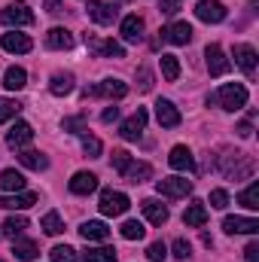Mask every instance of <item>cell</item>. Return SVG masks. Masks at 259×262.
Returning a JSON list of instances; mask_svg holds the SVG:
<instances>
[{
  "label": "cell",
  "mask_w": 259,
  "mask_h": 262,
  "mask_svg": "<svg viewBox=\"0 0 259 262\" xmlns=\"http://www.w3.org/2000/svg\"><path fill=\"white\" fill-rule=\"evenodd\" d=\"M220 171H223V177L226 180H247V177H253V171H256V162H253V156H247V152H226V156H220Z\"/></svg>",
  "instance_id": "6da1fadb"
},
{
  "label": "cell",
  "mask_w": 259,
  "mask_h": 262,
  "mask_svg": "<svg viewBox=\"0 0 259 262\" xmlns=\"http://www.w3.org/2000/svg\"><path fill=\"white\" fill-rule=\"evenodd\" d=\"M247 89L241 85V82H226V85H220V92L213 95V101H220V107L223 110H229V113H235V110H244L247 107Z\"/></svg>",
  "instance_id": "7a4b0ae2"
},
{
  "label": "cell",
  "mask_w": 259,
  "mask_h": 262,
  "mask_svg": "<svg viewBox=\"0 0 259 262\" xmlns=\"http://www.w3.org/2000/svg\"><path fill=\"white\" fill-rule=\"evenodd\" d=\"M0 21L6 28H25V25H34V12L25 0H18V3H9L6 9H0Z\"/></svg>",
  "instance_id": "3957f363"
},
{
  "label": "cell",
  "mask_w": 259,
  "mask_h": 262,
  "mask_svg": "<svg viewBox=\"0 0 259 262\" xmlns=\"http://www.w3.org/2000/svg\"><path fill=\"white\" fill-rule=\"evenodd\" d=\"M101 213L104 216H122L125 210L131 207V201H128V195L125 192H113V189H104L101 192Z\"/></svg>",
  "instance_id": "277c9868"
},
{
  "label": "cell",
  "mask_w": 259,
  "mask_h": 262,
  "mask_svg": "<svg viewBox=\"0 0 259 262\" xmlns=\"http://www.w3.org/2000/svg\"><path fill=\"white\" fill-rule=\"evenodd\" d=\"M125 95H128V85L122 79H101L98 85L85 89V98H125Z\"/></svg>",
  "instance_id": "5b68a950"
},
{
  "label": "cell",
  "mask_w": 259,
  "mask_h": 262,
  "mask_svg": "<svg viewBox=\"0 0 259 262\" xmlns=\"http://www.w3.org/2000/svg\"><path fill=\"white\" fill-rule=\"evenodd\" d=\"M156 189L165 198H186L192 192V180H186V177H162L156 183Z\"/></svg>",
  "instance_id": "8992f818"
},
{
  "label": "cell",
  "mask_w": 259,
  "mask_h": 262,
  "mask_svg": "<svg viewBox=\"0 0 259 262\" xmlns=\"http://www.w3.org/2000/svg\"><path fill=\"white\" fill-rule=\"evenodd\" d=\"M204 64H207V73H210V76H223V73H229V67H232V61L226 58L223 46L210 43V46L204 49Z\"/></svg>",
  "instance_id": "52a82bcc"
},
{
  "label": "cell",
  "mask_w": 259,
  "mask_h": 262,
  "mask_svg": "<svg viewBox=\"0 0 259 262\" xmlns=\"http://www.w3.org/2000/svg\"><path fill=\"white\" fill-rule=\"evenodd\" d=\"M162 40L171 43V46H186V43H192V25H189V21L165 25V28H162Z\"/></svg>",
  "instance_id": "ba28073f"
},
{
  "label": "cell",
  "mask_w": 259,
  "mask_h": 262,
  "mask_svg": "<svg viewBox=\"0 0 259 262\" xmlns=\"http://www.w3.org/2000/svg\"><path fill=\"white\" fill-rule=\"evenodd\" d=\"M89 18L95 21V25H113L116 21V15H119V9L113 6V3H107V0H89Z\"/></svg>",
  "instance_id": "9c48e42d"
},
{
  "label": "cell",
  "mask_w": 259,
  "mask_h": 262,
  "mask_svg": "<svg viewBox=\"0 0 259 262\" xmlns=\"http://www.w3.org/2000/svg\"><path fill=\"white\" fill-rule=\"evenodd\" d=\"M85 46H89L92 52H98L101 58H125V49H122V43H116V40H98V37L85 34Z\"/></svg>",
  "instance_id": "30bf717a"
},
{
  "label": "cell",
  "mask_w": 259,
  "mask_h": 262,
  "mask_svg": "<svg viewBox=\"0 0 259 262\" xmlns=\"http://www.w3.org/2000/svg\"><path fill=\"white\" fill-rule=\"evenodd\" d=\"M195 15L201 21H207V25H220L226 18V6L220 0H198L195 3Z\"/></svg>",
  "instance_id": "8fae6325"
},
{
  "label": "cell",
  "mask_w": 259,
  "mask_h": 262,
  "mask_svg": "<svg viewBox=\"0 0 259 262\" xmlns=\"http://www.w3.org/2000/svg\"><path fill=\"white\" fill-rule=\"evenodd\" d=\"M146 119H149V113H146L143 107H137L134 116H128V119L119 125V134H122L125 140H137V137L143 134V128H146Z\"/></svg>",
  "instance_id": "7c38bea8"
},
{
  "label": "cell",
  "mask_w": 259,
  "mask_h": 262,
  "mask_svg": "<svg viewBox=\"0 0 259 262\" xmlns=\"http://www.w3.org/2000/svg\"><path fill=\"white\" fill-rule=\"evenodd\" d=\"M156 119L162 128H177L180 125V110L168 101V98H159L156 101Z\"/></svg>",
  "instance_id": "4fadbf2b"
},
{
  "label": "cell",
  "mask_w": 259,
  "mask_h": 262,
  "mask_svg": "<svg viewBox=\"0 0 259 262\" xmlns=\"http://www.w3.org/2000/svg\"><path fill=\"white\" fill-rule=\"evenodd\" d=\"M31 140H34V128L28 122H15L12 128L6 131V146L9 149H25Z\"/></svg>",
  "instance_id": "5bb4252c"
},
{
  "label": "cell",
  "mask_w": 259,
  "mask_h": 262,
  "mask_svg": "<svg viewBox=\"0 0 259 262\" xmlns=\"http://www.w3.org/2000/svg\"><path fill=\"white\" fill-rule=\"evenodd\" d=\"M223 229H226L229 235H256L259 223L253 216H226V220H223Z\"/></svg>",
  "instance_id": "9a60e30c"
},
{
  "label": "cell",
  "mask_w": 259,
  "mask_h": 262,
  "mask_svg": "<svg viewBox=\"0 0 259 262\" xmlns=\"http://www.w3.org/2000/svg\"><path fill=\"white\" fill-rule=\"evenodd\" d=\"M40 201L37 192H12V195H0V207L3 210H28Z\"/></svg>",
  "instance_id": "2e32d148"
},
{
  "label": "cell",
  "mask_w": 259,
  "mask_h": 262,
  "mask_svg": "<svg viewBox=\"0 0 259 262\" xmlns=\"http://www.w3.org/2000/svg\"><path fill=\"white\" fill-rule=\"evenodd\" d=\"M168 165L174 168V171H195V156L189 146H174L171 149V156H168Z\"/></svg>",
  "instance_id": "e0dca14e"
},
{
  "label": "cell",
  "mask_w": 259,
  "mask_h": 262,
  "mask_svg": "<svg viewBox=\"0 0 259 262\" xmlns=\"http://www.w3.org/2000/svg\"><path fill=\"white\" fill-rule=\"evenodd\" d=\"M0 46H3L6 52H18V55H25V52H31V49H34L31 37H28V34H18V31L3 34V37H0Z\"/></svg>",
  "instance_id": "ac0fdd59"
},
{
  "label": "cell",
  "mask_w": 259,
  "mask_h": 262,
  "mask_svg": "<svg viewBox=\"0 0 259 262\" xmlns=\"http://www.w3.org/2000/svg\"><path fill=\"white\" fill-rule=\"evenodd\" d=\"M98 189V177L92 174V171H76L73 177H70V192L73 195H89V192H95Z\"/></svg>",
  "instance_id": "d6986e66"
},
{
  "label": "cell",
  "mask_w": 259,
  "mask_h": 262,
  "mask_svg": "<svg viewBox=\"0 0 259 262\" xmlns=\"http://www.w3.org/2000/svg\"><path fill=\"white\" fill-rule=\"evenodd\" d=\"M140 210H143V216L153 223V226H165L168 223V207L162 204V201H156V198H146V201H140Z\"/></svg>",
  "instance_id": "ffe728a7"
},
{
  "label": "cell",
  "mask_w": 259,
  "mask_h": 262,
  "mask_svg": "<svg viewBox=\"0 0 259 262\" xmlns=\"http://www.w3.org/2000/svg\"><path fill=\"white\" fill-rule=\"evenodd\" d=\"M235 64L241 67L247 76H253L256 73V49L250 43H238L235 46Z\"/></svg>",
  "instance_id": "44dd1931"
},
{
  "label": "cell",
  "mask_w": 259,
  "mask_h": 262,
  "mask_svg": "<svg viewBox=\"0 0 259 262\" xmlns=\"http://www.w3.org/2000/svg\"><path fill=\"white\" fill-rule=\"evenodd\" d=\"M119 31H122V40H125V43H140V40H143V18L125 15Z\"/></svg>",
  "instance_id": "7402d4cb"
},
{
  "label": "cell",
  "mask_w": 259,
  "mask_h": 262,
  "mask_svg": "<svg viewBox=\"0 0 259 262\" xmlns=\"http://www.w3.org/2000/svg\"><path fill=\"white\" fill-rule=\"evenodd\" d=\"M79 235H82L85 241H107V238H110V229H107V223H101V220H89V223L79 226Z\"/></svg>",
  "instance_id": "603a6c76"
},
{
  "label": "cell",
  "mask_w": 259,
  "mask_h": 262,
  "mask_svg": "<svg viewBox=\"0 0 259 262\" xmlns=\"http://www.w3.org/2000/svg\"><path fill=\"white\" fill-rule=\"evenodd\" d=\"M122 177H125L128 183H134V186H137V183H146V180L153 177V165H149V162H131L128 168L122 171Z\"/></svg>",
  "instance_id": "cb8c5ba5"
},
{
  "label": "cell",
  "mask_w": 259,
  "mask_h": 262,
  "mask_svg": "<svg viewBox=\"0 0 259 262\" xmlns=\"http://www.w3.org/2000/svg\"><path fill=\"white\" fill-rule=\"evenodd\" d=\"M46 49H73V34L67 28H52L46 34Z\"/></svg>",
  "instance_id": "d4e9b609"
},
{
  "label": "cell",
  "mask_w": 259,
  "mask_h": 262,
  "mask_svg": "<svg viewBox=\"0 0 259 262\" xmlns=\"http://www.w3.org/2000/svg\"><path fill=\"white\" fill-rule=\"evenodd\" d=\"M18 162L25 168H31V171H46L49 168V159L43 152H37V149H18Z\"/></svg>",
  "instance_id": "484cf974"
},
{
  "label": "cell",
  "mask_w": 259,
  "mask_h": 262,
  "mask_svg": "<svg viewBox=\"0 0 259 262\" xmlns=\"http://www.w3.org/2000/svg\"><path fill=\"white\" fill-rule=\"evenodd\" d=\"M0 189L3 192H21L25 189V174H18L15 168L0 171Z\"/></svg>",
  "instance_id": "4316f807"
},
{
  "label": "cell",
  "mask_w": 259,
  "mask_h": 262,
  "mask_svg": "<svg viewBox=\"0 0 259 262\" xmlns=\"http://www.w3.org/2000/svg\"><path fill=\"white\" fill-rule=\"evenodd\" d=\"M12 253H15L18 259H25V262H34L37 256H40V247H37V241L15 238V241H12Z\"/></svg>",
  "instance_id": "83f0119b"
},
{
  "label": "cell",
  "mask_w": 259,
  "mask_h": 262,
  "mask_svg": "<svg viewBox=\"0 0 259 262\" xmlns=\"http://www.w3.org/2000/svg\"><path fill=\"white\" fill-rule=\"evenodd\" d=\"M183 223H186L189 229H201V226L207 223V207H204L201 201H192V204L186 207V213H183Z\"/></svg>",
  "instance_id": "f1b7e54d"
},
{
  "label": "cell",
  "mask_w": 259,
  "mask_h": 262,
  "mask_svg": "<svg viewBox=\"0 0 259 262\" xmlns=\"http://www.w3.org/2000/svg\"><path fill=\"white\" fill-rule=\"evenodd\" d=\"M3 85H6L9 92H21V89L28 85V73H25V67H9V70L3 73Z\"/></svg>",
  "instance_id": "f546056e"
},
{
  "label": "cell",
  "mask_w": 259,
  "mask_h": 262,
  "mask_svg": "<svg viewBox=\"0 0 259 262\" xmlns=\"http://www.w3.org/2000/svg\"><path fill=\"white\" fill-rule=\"evenodd\" d=\"M49 92L55 95V98H64L73 92V73H55L52 79H49Z\"/></svg>",
  "instance_id": "4dcf8cb0"
},
{
  "label": "cell",
  "mask_w": 259,
  "mask_h": 262,
  "mask_svg": "<svg viewBox=\"0 0 259 262\" xmlns=\"http://www.w3.org/2000/svg\"><path fill=\"white\" fill-rule=\"evenodd\" d=\"M82 262H116V250L113 247H89L82 253Z\"/></svg>",
  "instance_id": "1f68e13d"
},
{
  "label": "cell",
  "mask_w": 259,
  "mask_h": 262,
  "mask_svg": "<svg viewBox=\"0 0 259 262\" xmlns=\"http://www.w3.org/2000/svg\"><path fill=\"white\" fill-rule=\"evenodd\" d=\"M25 229H28V220H25V216H9V220L3 223V229H0V232H3L6 238H12V241H15V238H21V235H25Z\"/></svg>",
  "instance_id": "d6a6232c"
},
{
  "label": "cell",
  "mask_w": 259,
  "mask_h": 262,
  "mask_svg": "<svg viewBox=\"0 0 259 262\" xmlns=\"http://www.w3.org/2000/svg\"><path fill=\"white\" fill-rule=\"evenodd\" d=\"M40 229H43L46 235H61V232H64V223H61L58 210H49V213L40 220Z\"/></svg>",
  "instance_id": "836d02e7"
},
{
  "label": "cell",
  "mask_w": 259,
  "mask_h": 262,
  "mask_svg": "<svg viewBox=\"0 0 259 262\" xmlns=\"http://www.w3.org/2000/svg\"><path fill=\"white\" fill-rule=\"evenodd\" d=\"M119 232H122V238H125V241H140V238L146 235V229H143V223H137V220H125Z\"/></svg>",
  "instance_id": "e575fe53"
},
{
  "label": "cell",
  "mask_w": 259,
  "mask_h": 262,
  "mask_svg": "<svg viewBox=\"0 0 259 262\" xmlns=\"http://www.w3.org/2000/svg\"><path fill=\"white\" fill-rule=\"evenodd\" d=\"M238 204H244L247 210H256V207H259V183H256V180H253L241 195H238Z\"/></svg>",
  "instance_id": "d590c367"
},
{
  "label": "cell",
  "mask_w": 259,
  "mask_h": 262,
  "mask_svg": "<svg viewBox=\"0 0 259 262\" xmlns=\"http://www.w3.org/2000/svg\"><path fill=\"white\" fill-rule=\"evenodd\" d=\"M162 73H165L168 82H177V76H180V61H177V55H162Z\"/></svg>",
  "instance_id": "8d00e7d4"
},
{
  "label": "cell",
  "mask_w": 259,
  "mask_h": 262,
  "mask_svg": "<svg viewBox=\"0 0 259 262\" xmlns=\"http://www.w3.org/2000/svg\"><path fill=\"white\" fill-rule=\"evenodd\" d=\"M49 259L52 262H76V250H73L70 244H55V247L49 250Z\"/></svg>",
  "instance_id": "74e56055"
},
{
  "label": "cell",
  "mask_w": 259,
  "mask_h": 262,
  "mask_svg": "<svg viewBox=\"0 0 259 262\" xmlns=\"http://www.w3.org/2000/svg\"><path fill=\"white\" fill-rule=\"evenodd\" d=\"M18 113H21V104H18V101H12V98H0V122L15 119Z\"/></svg>",
  "instance_id": "f35d334b"
},
{
  "label": "cell",
  "mask_w": 259,
  "mask_h": 262,
  "mask_svg": "<svg viewBox=\"0 0 259 262\" xmlns=\"http://www.w3.org/2000/svg\"><path fill=\"white\" fill-rule=\"evenodd\" d=\"M79 137H82V149H85V156H89V159H98V156H101V140H98V137H92L89 131H85V134H79Z\"/></svg>",
  "instance_id": "ab89813d"
},
{
  "label": "cell",
  "mask_w": 259,
  "mask_h": 262,
  "mask_svg": "<svg viewBox=\"0 0 259 262\" xmlns=\"http://www.w3.org/2000/svg\"><path fill=\"white\" fill-rule=\"evenodd\" d=\"M61 128L64 131H70V134H85V116H70V119H64L61 122Z\"/></svg>",
  "instance_id": "60d3db41"
},
{
  "label": "cell",
  "mask_w": 259,
  "mask_h": 262,
  "mask_svg": "<svg viewBox=\"0 0 259 262\" xmlns=\"http://www.w3.org/2000/svg\"><path fill=\"white\" fill-rule=\"evenodd\" d=\"M146 256H149V262H165V256H168V247H165L162 241H153V244L146 247Z\"/></svg>",
  "instance_id": "b9f144b4"
},
{
  "label": "cell",
  "mask_w": 259,
  "mask_h": 262,
  "mask_svg": "<svg viewBox=\"0 0 259 262\" xmlns=\"http://www.w3.org/2000/svg\"><path fill=\"white\" fill-rule=\"evenodd\" d=\"M210 207L226 210V207H229V192H226V189H213V192H210Z\"/></svg>",
  "instance_id": "7bdbcfd3"
},
{
  "label": "cell",
  "mask_w": 259,
  "mask_h": 262,
  "mask_svg": "<svg viewBox=\"0 0 259 262\" xmlns=\"http://www.w3.org/2000/svg\"><path fill=\"white\" fill-rule=\"evenodd\" d=\"M128 165H131V156H128V152H125V149H113V168L122 174Z\"/></svg>",
  "instance_id": "ee69618b"
},
{
  "label": "cell",
  "mask_w": 259,
  "mask_h": 262,
  "mask_svg": "<svg viewBox=\"0 0 259 262\" xmlns=\"http://www.w3.org/2000/svg\"><path fill=\"white\" fill-rule=\"evenodd\" d=\"M189 253H192V247H189V241H183V238H177V241H174V256H177V259H186Z\"/></svg>",
  "instance_id": "f6af8a7d"
},
{
  "label": "cell",
  "mask_w": 259,
  "mask_h": 262,
  "mask_svg": "<svg viewBox=\"0 0 259 262\" xmlns=\"http://www.w3.org/2000/svg\"><path fill=\"white\" fill-rule=\"evenodd\" d=\"M137 79H140V89H143V92H149V89H153V73H149L146 67H140V70H137Z\"/></svg>",
  "instance_id": "bcb514c9"
},
{
  "label": "cell",
  "mask_w": 259,
  "mask_h": 262,
  "mask_svg": "<svg viewBox=\"0 0 259 262\" xmlns=\"http://www.w3.org/2000/svg\"><path fill=\"white\" fill-rule=\"evenodd\" d=\"M116 119H119V107H107V110L101 113V122H104V125H113Z\"/></svg>",
  "instance_id": "7dc6e473"
},
{
  "label": "cell",
  "mask_w": 259,
  "mask_h": 262,
  "mask_svg": "<svg viewBox=\"0 0 259 262\" xmlns=\"http://www.w3.org/2000/svg\"><path fill=\"white\" fill-rule=\"evenodd\" d=\"M159 9H162V15H174L180 9V3L177 0H159Z\"/></svg>",
  "instance_id": "c3c4849f"
},
{
  "label": "cell",
  "mask_w": 259,
  "mask_h": 262,
  "mask_svg": "<svg viewBox=\"0 0 259 262\" xmlns=\"http://www.w3.org/2000/svg\"><path fill=\"white\" fill-rule=\"evenodd\" d=\"M244 259H247V262H259V241H250V244H247Z\"/></svg>",
  "instance_id": "681fc988"
},
{
  "label": "cell",
  "mask_w": 259,
  "mask_h": 262,
  "mask_svg": "<svg viewBox=\"0 0 259 262\" xmlns=\"http://www.w3.org/2000/svg\"><path fill=\"white\" fill-rule=\"evenodd\" d=\"M238 134H241V137H250V134H253V125H250V122H241V125H238Z\"/></svg>",
  "instance_id": "f907efd6"
},
{
  "label": "cell",
  "mask_w": 259,
  "mask_h": 262,
  "mask_svg": "<svg viewBox=\"0 0 259 262\" xmlns=\"http://www.w3.org/2000/svg\"><path fill=\"white\" fill-rule=\"evenodd\" d=\"M46 12H61V0H46Z\"/></svg>",
  "instance_id": "816d5d0a"
},
{
  "label": "cell",
  "mask_w": 259,
  "mask_h": 262,
  "mask_svg": "<svg viewBox=\"0 0 259 262\" xmlns=\"http://www.w3.org/2000/svg\"><path fill=\"white\" fill-rule=\"evenodd\" d=\"M0 262H3V259H0Z\"/></svg>",
  "instance_id": "f5cc1de1"
}]
</instances>
